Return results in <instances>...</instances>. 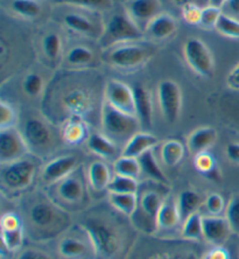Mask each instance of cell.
I'll return each instance as SVG.
<instances>
[{"label":"cell","mask_w":239,"mask_h":259,"mask_svg":"<svg viewBox=\"0 0 239 259\" xmlns=\"http://www.w3.org/2000/svg\"><path fill=\"white\" fill-rule=\"evenodd\" d=\"M26 237L35 243H45L61 238L69 230V211L61 207L48 194L37 192L26 195L20 209Z\"/></svg>","instance_id":"6da1fadb"},{"label":"cell","mask_w":239,"mask_h":259,"mask_svg":"<svg viewBox=\"0 0 239 259\" xmlns=\"http://www.w3.org/2000/svg\"><path fill=\"white\" fill-rule=\"evenodd\" d=\"M93 249L94 259H121L126 252L128 232L115 216L91 212L79 223Z\"/></svg>","instance_id":"7a4b0ae2"},{"label":"cell","mask_w":239,"mask_h":259,"mask_svg":"<svg viewBox=\"0 0 239 259\" xmlns=\"http://www.w3.org/2000/svg\"><path fill=\"white\" fill-rule=\"evenodd\" d=\"M0 185L3 194L15 196L24 193L33 185L36 177V163L27 157L2 165Z\"/></svg>","instance_id":"3957f363"},{"label":"cell","mask_w":239,"mask_h":259,"mask_svg":"<svg viewBox=\"0 0 239 259\" xmlns=\"http://www.w3.org/2000/svg\"><path fill=\"white\" fill-rule=\"evenodd\" d=\"M101 113L103 133L115 143L124 142L126 144L135 133L140 132L141 124L138 118L119 111L105 101L102 104Z\"/></svg>","instance_id":"277c9868"},{"label":"cell","mask_w":239,"mask_h":259,"mask_svg":"<svg viewBox=\"0 0 239 259\" xmlns=\"http://www.w3.org/2000/svg\"><path fill=\"white\" fill-rule=\"evenodd\" d=\"M166 196L159 189H142L140 192L138 208L130 219L132 226L144 234L157 235V217Z\"/></svg>","instance_id":"5b68a950"},{"label":"cell","mask_w":239,"mask_h":259,"mask_svg":"<svg viewBox=\"0 0 239 259\" xmlns=\"http://www.w3.org/2000/svg\"><path fill=\"white\" fill-rule=\"evenodd\" d=\"M49 196L68 211L83 208L89 200L85 181L78 175L77 170L53 185Z\"/></svg>","instance_id":"8992f818"},{"label":"cell","mask_w":239,"mask_h":259,"mask_svg":"<svg viewBox=\"0 0 239 259\" xmlns=\"http://www.w3.org/2000/svg\"><path fill=\"white\" fill-rule=\"evenodd\" d=\"M142 37V30L128 15L117 13L110 19L105 27L103 44H124L138 41Z\"/></svg>","instance_id":"52a82bcc"},{"label":"cell","mask_w":239,"mask_h":259,"mask_svg":"<svg viewBox=\"0 0 239 259\" xmlns=\"http://www.w3.org/2000/svg\"><path fill=\"white\" fill-rule=\"evenodd\" d=\"M21 133L27 143L29 152L41 154L52 150L54 143L52 130L39 118H28L22 126Z\"/></svg>","instance_id":"ba28073f"},{"label":"cell","mask_w":239,"mask_h":259,"mask_svg":"<svg viewBox=\"0 0 239 259\" xmlns=\"http://www.w3.org/2000/svg\"><path fill=\"white\" fill-rule=\"evenodd\" d=\"M158 102L167 123H175L182 109V93L179 84L170 79L160 82L158 87Z\"/></svg>","instance_id":"9c48e42d"},{"label":"cell","mask_w":239,"mask_h":259,"mask_svg":"<svg viewBox=\"0 0 239 259\" xmlns=\"http://www.w3.org/2000/svg\"><path fill=\"white\" fill-rule=\"evenodd\" d=\"M150 56L151 52L144 46L126 44L113 48L109 54V61L118 69L131 70L145 63Z\"/></svg>","instance_id":"30bf717a"},{"label":"cell","mask_w":239,"mask_h":259,"mask_svg":"<svg viewBox=\"0 0 239 259\" xmlns=\"http://www.w3.org/2000/svg\"><path fill=\"white\" fill-rule=\"evenodd\" d=\"M58 253L62 259H94L92 246L82 229L81 234H70L67 231L59 238Z\"/></svg>","instance_id":"8fae6325"},{"label":"cell","mask_w":239,"mask_h":259,"mask_svg":"<svg viewBox=\"0 0 239 259\" xmlns=\"http://www.w3.org/2000/svg\"><path fill=\"white\" fill-rule=\"evenodd\" d=\"M29 148L21 131L15 127L0 130V162L2 165L27 157Z\"/></svg>","instance_id":"7c38bea8"},{"label":"cell","mask_w":239,"mask_h":259,"mask_svg":"<svg viewBox=\"0 0 239 259\" xmlns=\"http://www.w3.org/2000/svg\"><path fill=\"white\" fill-rule=\"evenodd\" d=\"M184 58L189 67L203 77H209L214 71L215 63L207 45L199 39H190L184 45Z\"/></svg>","instance_id":"4fadbf2b"},{"label":"cell","mask_w":239,"mask_h":259,"mask_svg":"<svg viewBox=\"0 0 239 259\" xmlns=\"http://www.w3.org/2000/svg\"><path fill=\"white\" fill-rule=\"evenodd\" d=\"M104 101L119 111L136 117L133 88L126 83L110 79L104 89Z\"/></svg>","instance_id":"5bb4252c"},{"label":"cell","mask_w":239,"mask_h":259,"mask_svg":"<svg viewBox=\"0 0 239 259\" xmlns=\"http://www.w3.org/2000/svg\"><path fill=\"white\" fill-rule=\"evenodd\" d=\"M78 168V159L75 155H60L49 160L41 170V180L44 185L53 186L73 174Z\"/></svg>","instance_id":"9a60e30c"},{"label":"cell","mask_w":239,"mask_h":259,"mask_svg":"<svg viewBox=\"0 0 239 259\" xmlns=\"http://www.w3.org/2000/svg\"><path fill=\"white\" fill-rule=\"evenodd\" d=\"M125 12L136 25L145 26L160 14L161 4L159 0H126L124 3Z\"/></svg>","instance_id":"2e32d148"},{"label":"cell","mask_w":239,"mask_h":259,"mask_svg":"<svg viewBox=\"0 0 239 259\" xmlns=\"http://www.w3.org/2000/svg\"><path fill=\"white\" fill-rule=\"evenodd\" d=\"M182 219L177 208L176 197L167 195L162 202L160 210L157 217V235L172 234L177 229H181Z\"/></svg>","instance_id":"e0dca14e"},{"label":"cell","mask_w":239,"mask_h":259,"mask_svg":"<svg viewBox=\"0 0 239 259\" xmlns=\"http://www.w3.org/2000/svg\"><path fill=\"white\" fill-rule=\"evenodd\" d=\"M231 234L232 229L224 216H203V237L208 244L223 246Z\"/></svg>","instance_id":"ac0fdd59"},{"label":"cell","mask_w":239,"mask_h":259,"mask_svg":"<svg viewBox=\"0 0 239 259\" xmlns=\"http://www.w3.org/2000/svg\"><path fill=\"white\" fill-rule=\"evenodd\" d=\"M113 178V174L108 166V163L103 160H97V161L91 162L88 170H86V181H88L89 187L94 193L108 192L110 182Z\"/></svg>","instance_id":"d6986e66"},{"label":"cell","mask_w":239,"mask_h":259,"mask_svg":"<svg viewBox=\"0 0 239 259\" xmlns=\"http://www.w3.org/2000/svg\"><path fill=\"white\" fill-rule=\"evenodd\" d=\"M62 103L70 116H79L82 118L92 108L90 95L79 88H74L67 91L62 98Z\"/></svg>","instance_id":"ffe728a7"},{"label":"cell","mask_w":239,"mask_h":259,"mask_svg":"<svg viewBox=\"0 0 239 259\" xmlns=\"http://www.w3.org/2000/svg\"><path fill=\"white\" fill-rule=\"evenodd\" d=\"M135 112L141 127L150 128L153 121V104H152L151 93L144 85H135L133 88Z\"/></svg>","instance_id":"44dd1931"},{"label":"cell","mask_w":239,"mask_h":259,"mask_svg":"<svg viewBox=\"0 0 239 259\" xmlns=\"http://www.w3.org/2000/svg\"><path fill=\"white\" fill-rule=\"evenodd\" d=\"M159 144V140L155 136L147 132H138L124 145L120 155L131 158H139L140 155L147 151L154 150Z\"/></svg>","instance_id":"7402d4cb"},{"label":"cell","mask_w":239,"mask_h":259,"mask_svg":"<svg viewBox=\"0 0 239 259\" xmlns=\"http://www.w3.org/2000/svg\"><path fill=\"white\" fill-rule=\"evenodd\" d=\"M61 137L69 145H79L88 140V127L84 119L79 116H70L63 123Z\"/></svg>","instance_id":"603a6c76"},{"label":"cell","mask_w":239,"mask_h":259,"mask_svg":"<svg viewBox=\"0 0 239 259\" xmlns=\"http://www.w3.org/2000/svg\"><path fill=\"white\" fill-rule=\"evenodd\" d=\"M217 140V131L214 127L203 126L196 128L188 137L187 146L192 153L197 154L201 152H207L212 147Z\"/></svg>","instance_id":"cb8c5ba5"},{"label":"cell","mask_w":239,"mask_h":259,"mask_svg":"<svg viewBox=\"0 0 239 259\" xmlns=\"http://www.w3.org/2000/svg\"><path fill=\"white\" fill-rule=\"evenodd\" d=\"M86 146H88L91 153L104 160L116 158L117 153H118L116 143L112 139H110L108 136H105L104 133L96 132L89 136L88 140H86Z\"/></svg>","instance_id":"d4e9b609"},{"label":"cell","mask_w":239,"mask_h":259,"mask_svg":"<svg viewBox=\"0 0 239 259\" xmlns=\"http://www.w3.org/2000/svg\"><path fill=\"white\" fill-rule=\"evenodd\" d=\"M177 28L176 20L172 15L160 13L155 17L146 27V32L149 35L158 40H164L173 35Z\"/></svg>","instance_id":"484cf974"},{"label":"cell","mask_w":239,"mask_h":259,"mask_svg":"<svg viewBox=\"0 0 239 259\" xmlns=\"http://www.w3.org/2000/svg\"><path fill=\"white\" fill-rule=\"evenodd\" d=\"M141 167V174L149 179L150 181L157 182V184L164 185L167 187L168 180H167L164 170L159 165L157 158H155L153 150L147 151L138 158Z\"/></svg>","instance_id":"4316f807"},{"label":"cell","mask_w":239,"mask_h":259,"mask_svg":"<svg viewBox=\"0 0 239 259\" xmlns=\"http://www.w3.org/2000/svg\"><path fill=\"white\" fill-rule=\"evenodd\" d=\"M109 203L121 216L131 219L138 208V194H116L109 193Z\"/></svg>","instance_id":"83f0119b"},{"label":"cell","mask_w":239,"mask_h":259,"mask_svg":"<svg viewBox=\"0 0 239 259\" xmlns=\"http://www.w3.org/2000/svg\"><path fill=\"white\" fill-rule=\"evenodd\" d=\"M206 197H203L200 193L195 192V190L188 189L182 192L179 196L176 197L177 202V208H179L182 223L187 219L188 216H190L194 212L199 211V209L202 207L204 203Z\"/></svg>","instance_id":"f1b7e54d"},{"label":"cell","mask_w":239,"mask_h":259,"mask_svg":"<svg viewBox=\"0 0 239 259\" xmlns=\"http://www.w3.org/2000/svg\"><path fill=\"white\" fill-rule=\"evenodd\" d=\"M181 237L187 242H202L203 237V215L200 211L194 212L183 221L181 227Z\"/></svg>","instance_id":"f546056e"},{"label":"cell","mask_w":239,"mask_h":259,"mask_svg":"<svg viewBox=\"0 0 239 259\" xmlns=\"http://www.w3.org/2000/svg\"><path fill=\"white\" fill-rule=\"evenodd\" d=\"M183 144L176 139H168L160 146V159L167 167H175L184 157Z\"/></svg>","instance_id":"4dcf8cb0"},{"label":"cell","mask_w":239,"mask_h":259,"mask_svg":"<svg viewBox=\"0 0 239 259\" xmlns=\"http://www.w3.org/2000/svg\"><path fill=\"white\" fill-rule=\"evenodd\" d=\"M113 174L121 175V177H127L138 180L141 175V167L138 158L125 157V155H119L112 166Z\"/></svg>","instance_id":"1f68e13d"},{"label":"cell","mask_w":239,"mask_h":259,"mask_svg":"<svg viewBox=\"0 0 239 259\" xmlns=\"http://www.w3.org/2000/svg\"><path fill=\"white\" fill-rule=\"evenodd\" d=\"M144 259H201L195 250L187 247H162L155 250Z\"/></svg>","instance_id":"d6a6232c"},{"label":"cell","mask_w":239,"mask_h":259,"mask_svg":"<svg viewBox=\"0 0 239 259\" xmlns=\"http://www.w3.org/2000/svg\"><path fill=\"white\" fill-rule=\"evenodd\" d=\"M26 237L25 228H19L15 230L2 231L3 249L10 254H17L22 247Z\"/></svg>","instance_id":"836d02e7"},{"label":"cell","mask_w":239,"mask_h":259,"mask_svg":"<svg viewBox=\"0 0 239 259\" xmlns=\"http://www.w3.org/2000/svg\"><path fill=\"white\" fill-rule=\"evenodd\" d=\"M140 185L138 180L121 175L113 174V178L110 182L108 193L116 194H138Z\"/></svg>","instance_id":"e575fe53"},{"label":"cell","mask_w":239,"mask_h":259,"mask_svg":"<svg viewBox=\"0 0 239 259\" xmlns=\"http://www.w3.org/2000/svg\"><path fill=\"white\" fill-rule=\"evenodd\" d=\"M64 24H66L67 27L70 30H73V32L85 34V35H89V34L92 33L94 27L92 22L88 18L76 13H69L64 15Z\"/></svg>","instance_id":"d590c367"},{"label":"cell","mask_w":239,"mask_h":259,"mask_svg":"<svg viewBox=\"0 0 239 259\" xmlns=\"http://www.w3.org/2000/svg\"><path fill=\"white\" fill-rule=\"evenodd\" d=\"M11 7L13 12L26 19H34L41 13V6L36 0H13Z\"/></svg>","instance_id":"8d00e7d4"},{"label":"cell","mask_w":239,"mask_h":259,"mask_svg":"<svg viewBox=\"0 0 239 259\" xmlns=\"http://www.w3.org/2000/svg\"><path fill=\"white\" fill-rule=\"evenodd\" d=\"M59 5H71L92 11H105L112 6L113 0H54Z\"/></svg>","instance_id":"74e56055"},{"label":"cell","mask_w":239,"mask_h":259,"mask_svg":"<svg viewBox=\"0 0 239 259\" xmlns=\"http://www.w3.org/2000/svg\"><path fill=\"white\" fill-rule=\"evenodd\" d=\"M216 30L226 37L239 39V20L222 13L217 25H216Z\"/></svg>","instance_id":"f35d334b"},{"label":"cell","mask_w":239,"mask_h":259,"mask_svg":"<svg viewBox=\"0 0 239 259\" xmlns=\"http://www.w3.org/2000/svg\"><path fill=\"white\" fill-rule=\"evenodd\" d=\"M203 207L206 209L207 215L209 216H222L225 212V200L221 194L211 193L206 196Z\"/></svg>","instance_id":"ab89813d"},{"label":"cell","mask_w":239,"mask_h":259,"mask_svg":"<svg viewBox=\"0 0 239 259\" xmlns=\"http://www.w3.org/2000/svg\"><path fill=\"white\" fill-rule=\"evenodd\" d=\"M224 217L229 222L233 234L239 236V194H236L227 202Z\"/></svg>","instance_id":"60d3db41"},{"label":"cell","mask_w":239,"mask_h":259,"mask_svg":"<svg viewBox=\"0 0 239 259\" xmlns=\"http://www.w3.org/2000/svg\"><path fill=\"white\" fill-rule=\"evenodd\" d=\"M93 59L92 52L84 46H77V47L71 48L67 55V61L74 66H82V64H88Z\"/></svg>","instance_id":"b9f144b4"},{"label":"cell","mask_w":239,"mask_h":259,"mask_svg":"<svg viewBox=\"0 0 239 259\" xmlns=\"http://www.w3.org/2000/svg\"><path fill=\"white\" fill-rule=\"evenodd\" d=\"M194 166L201 174H203L206 177L207 174H209L212 169H215L217 167V162H216L214 155L207 151L195 154Z\"/></svg>","instance_id":"7bdbcfd3"},{"label":"cell","mask_w":239,"mask_h":259,"mask_svg":"<svg viewBox=\"0 0 239 259\" xmlns=\"http://www.w3.org/2000/svg\"><path fill=\"white\" fill-rule=\"evenodd\" d=\"M42 47L47 58H49L51 60H56L59 58L61 53L62 42H61V39L58 34L51 33L44 36V39L42 41Z\"/></svg>","instance_id":"ee69618b"},{"label":"cell","mask_w":239,"mask_h":259,"mask_svg":"<svg viewBox=\"0 0 239 259\" xmlns=\"http://www.w3.org/2000/svg\"><path fill=\"white\" fill-rule=\"evenodd\" d=\"M22 89L30 97H37L43 91V79L37 74H29L22 82Z\"/></svg>","instance_id":"f6af8a7d"},{"label":"cell","mask_w":239,"mask_h":259,"mask_svg":"<svg viewBox=\"0 0 239 259\" xmlns=\"http://www.w3.org/2000/svg\"><path fill=\"white\" fill-rule=\"evenodd\" d=\"M222 13V9H219V7L208 5L202 10V17H201L200 25L207 29L216 28V25H217Z\"/></svg>","instance_id":"bcb514c9"},{"label":"cell","mask_w":239,"mask_h":259,"mask_svg":"<svg viewBox=\"0 0 239 259\" xmlns=\"http://www.w3.org/2000/svg\"><path fill=\"white\" fill-rule=\"evenodd\" d=\"M17 123V112L10 103L2 101L0 103V130L14 127Z\"/></svg>","instance_id":"7dc6e473"},{"label":"cell","mask_w":239,"mask_h":259,"mask_svg":"<svg viewBox=\"0 0 239 259\" xmlns=\"http://www.w3.org/2000/svg\"><path fill=\"white\" fill-rule=\"evenodd\" d=\"M14 259H56L48 251L39 249L35 246L22 247L19 252L15 254Z\"/></svg>","instance_id":"c3c4849f"},{"label":"cell","mask_w":239,"mask_h":259,"mask_svg":"<svg viewBox=\"0 0 239 259\" xmlns=\"http://www.w3.org/2000/svg\"><path fill=\"white\" fill-rule=\"evenodd\" d=\"M202 10L203 9H201L195 3L187 4V5L182 7V17H183L184 21L189 25H200L201 17H202Z\"/></svg>","instance_id":"681fc988"},{"label":"cell","mask_w":239,"mask_h":259,"mask_svg":"<svg viewBox=\"0 0 239 259\" xmlns=\"http://www.w3.org/2000/svg\"><path fill=\"white\" fill-rule=\"evenodd\" d=\"M24 227L21 216L17 212H5L0 220V231L15 230ZM25 228V227H24Z\"/></svg>","instance_id":"f907efd6"},{"label":"cell","mask_w":239,"mask_h":259,"mask_svg":"<svg viewBox=\"0 0 239 259\" xmlns=\"http://www.w3.org/2000/svg\"><path fill=\"white\" fill-rule=\"evenodd\" d=\"M201 259H231V254L225 247L212 246L210 250L203 253Z\"/></svg>","instance_id":"816d5d0a"},{"label":"cell","mask_w":239,"mask_h":259,"mask_svg":"<svg viewBox=\"0 0 239 259\" xmlns=\"http://www.w3.org/2000/svg\"><path fill=\"white\" fill-rule=\"evenodd\" d=\"M226 85L233 91H239V63H237L226 76Z\"/></svg>","instance_id":"f5cc1de1"},{"label":"cell","mask_w":239,"mask_h":259,"mask_svg":"<svg viewBox=\"0 0 239 259\" xmlns=\"http://www.w3.org/2000/svg\"><path fill=\"white\" fill-rule=\"evenodd\" d=\"M222 12L239 20V0H226L222 7Z\"/></svg>","instance_id":"db71d44e"},{"label":"cell","mask_w":239,"mask_h":259,"mask_svg":"<svg viewBox=\"0 0 239 259\" xmlns=\"http://www.w3.org/2000/svg\"><path fill=\"white\" fill-rule=\"evenodd\" d=\"M225 153L230 161L239 165V143H230L226 146Z\"/></svg>","instance_id":"11a10c76"},{"label":"cell","mask_w":239,"mask_h":259,"mask_svg":"<svg viewBox=\"0 0 239 259\" xmlns=\"http://www.w3.org/2000/svg\"><path fill=\"white\" fill-rule=\"evenodd\" d=\"M225 3H226V0H209V5L219 7V9H222L223 5H224Z\"/></svg>","instance_id":"9f6ffc18"},{"label":"cell","mask_w":239,"mask_h":259,"mask_svg":"<svg viewBox=\"0 0 239 259\" xmlns=\"http://www.w3.org/2000/svg\"><path fill=\"white\" fill-rule=\"evenodd\" d=\"M173 2H174V4H175V5L183 7L184 5H187V4L195 3V0H173Z\"/></svg>","instance_id":"6f0895ef"},{"label":"cell","mask_w":239,"mask_h":259,"mask_svg":"<svg viewBox=\"0 0 239 259\" xmlns=\"http://www.w3.org/2000/svg\"><path fill=\"white\" fill-rule=\"evenodd\" d=\"M238 259H239V258H238Z\"/></svg>","instance_id":"680465c9"}]
</instances>
